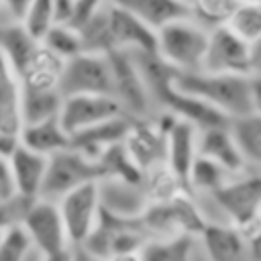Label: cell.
Segmentation results:
<instances>
[{"label": "cell", "mask_w": 261, "mask_h": 261, "mask_svg": "<svg viewBox=\"0 0 261 261\" xmlns=\"http://www.w3.org/2000/svg\"><path fill=\"white\" fill-rule=\"evenodd\" d=\"M20 226L27 232L31 245L43 255L71 247L59 208L53 200H45V198L33 200Z\"/></svg>", "instance_id": "cell-11"}, {"label": "cell", "mask_w": 261, "mask_h": 261, "mask_svg": "<svg viewBox=\"0 0 261 261\" xmlns=\"http://www.w3.org/2000/svg\"><path fill=\"white\" fill-rule=\"evenodd\" d=\"M18 135H10V133H0V155L2 157H10V153L18 147Z\"/></svg>", "instance_id": "cell-38"}, {"label": "cell", "mask_w": 261, "mask_h": 261, "mask_svg": "<svg viewBox=\"0 0 261 261\" xmlns=\"http://www.w3.org/2000/svg\"><path fill=\"white\" fill-rule=\"evenodd\" d=\"M130 116L126 114H118V116H112L104 122H98L90 128H84L75 135L69 137V145L75 147L77 151H82L84 155L92 157V159H98L108 147L116 145V143H122L128 126H130Z\"/></svg>", "instance_id": "cell-17"}, {"label": "cell", "mask_w": 261, "mask_h": 261, "mask_svg": "<svg viewBox=\"0 0 261 261\" xmlns=\"http://www.w3.org/2000/svg\"><path fill=\"white\" fill-rule=\"evenodd\" d=\"M106 261H141L139 251H126V253H116L112 257H108Z\"/></svg>", "instance_id": "cell-41"}, {"label": "cell", "mask_w": 261, "mask_h": 261, "mask_svg": "<svg viewBox=\"0 0 261 261\" xmlns=\"http://www.w3.org/2000/svg\"><path fill=\"white\" fill-rule=\"evenodd\" d=\"M18 141L27 149L39 153V155H53L65 147H69V135L61 126L59 118H47L39 122H29L22 124L18 130Z\"/></svg>", "instance_id": "cell-21"}, {"label": "cell", "mask_w": 261, "mask_h": 261, "mask_svg": "<svg viewBox=\"0 0 261 261\" xmlns=\"http://www.w3.org/2000/svg\"><path fill=\"white\" fill-rule=\"evenodd\" d=\"M33 200H37V198H27L16 192H12L6 198H0V228L6 230L10 226H20Z\"/></svg>", "instance_id": "cell-35"}, {"label": "cell", "mask_w": 261, "mask_h": 261, "mask_svg": "<svg viewBox=\"0 0 261 261\" xmlns=\"http://www.w3.org/2000/svg\"><path fill=\"white\" fill-rule=\"evenodd\" d=\"M210 208H214L212 220H226L241 228L259 226L261 220V179L259 169H249L230 175L212 194H192ZM210 222V220H208Z\"/></svg>", "instance_id": "cell-2"}, {"label": "cell", "mask_w": 261, "mask_h": 261, "mask_svg": "<svg viewBox=\"0 0 261 261\" xmlns=\"http://www.w3.org/2000/svg\"><path fill=\"white\" fill-rule=\"evenodd\" d=\"M61 96L69 94H110L112 96V73L106 53L80 51L65 59L59 77Z\"/></svg>", "instance_id": "cell-9"}, {"label": "cell", "mask_w": 261, "mask_h": 261, "mask_svg": "<svg viewBox=\"0 0 261 261\" xmlns=\"http://www.w3.org/2000/svg\"><path fill=\"white\" fill-rule=\"evenodd\" d=\"M102 31L106 51H155V29L106 0L102 6Z\"/></svg>", "instance_id": "cell-10"}, {"label": "cell", "mask_w": 261, "mask_h": 261, "mask_svg": "<svg viewBox=\"0 0 261 261\" xmlns=\"http://www.w3.org/2000/svg\"><path fill=\"white\" fill-rule=\"evenodd\" d=\"M222 24L249 43H261V2H237Z\"/></svg>", "instance_id": "cell-31"}, {"label": "cell", "mask_w": 261, "mask_h": 261, "mask_svg": "<svg viewBox=\"0 0 261 261\" xmlns=\"http://www.w3.org/2000/svg\"><path fill=\"white\" fill-rule=\"evenodd\" d=\"M141 186H143V192H145L149 204L151 202H163V200H169L181 192H188L184 181L169 169V165L165 161L145 169Z\"/></svg>", "instance_id": "cell-27"}, {"label": "cell", "mask_w": 261, "mask_h": 261, "mask_svg": "<svg viewBox=\"0 0 261 261\" xmlns=\"http://www.w3.org/2000/svg\"><path fill=\"white\" fill-rule=\"evenodd\" d=\"M141 261H194L196 237H165L147 239L139 251Z\"/></svg>", "instance_id": "cell-26"}, {"label": "cell", "mask_w": 261, "mask_h": 261, "mask_svg": "<svg viewBox=\"0 0 261 261\" xmlns=\"http://www.w3.org/2000/svg\"><path fill=\"white\" fill-rule=\"evenodd\" d=\"M39 41L33 35H29L20 22L0 29V53L6 57V61L12 65L16 73L24 67V63L29 61Z\"/></svg>", "instance_id": "cell-28"}, {"label": "cell", "mask_w": 261, "mask_h": 261, "mask_svg": "<svg viewBox=\"0 0 261 261\" xmlns=\"http://www.w3.org/2000/svg\"><path fill=\"white\" fill-rule=\"evenodd\" d=\"M112 73V98L130 118H153L159 114L141 77V71L128 51L106 53Z\"/></svg>", "instance_id": "cell-8"}, {"label": "cell", "mask_w": 261, "mask_h": 261, "mask_svg": "<svg viewBox=\"0 0 261 261\" xmlns=\"http://www.w3.org/2000/svg\"><path fill=\"white\" fill-rule=\"evenodd\" d=\"M198 155L212 159L214 163L222 165L230 173H243V171L255 169V167H249L241 157V153L237 151L226 124L198 128Z\"/></svg>", "instance_id": "cell-18"}, {"label": "cell", "mask_w": 261, "mask_h": 261, "mask_svg": "<svg viewBox=\"0 0 261 261\" xmlns=\"http://www.w3.org/2000/svg\"><path fill=\"white\" fill-rule=\"evenodd\" d=\"M230 175L228 169H224L222 165L214 163L212 159H206L202 155H198L190 167L188 173V192L190 194H212L216 188H220Z\"/></svg>", "instance_id": "cell-30"}, {"label": "cell", "mask_w": 261, "mask_h": 261, "mask_svg": "<svg viewBox=\"0 0 261 261\" xmlns=\"http://www.w3.org/2000/svg\"><path fill=\"white\" fill-rule=\"evenodd\" d=\"M8 167L14 192L27 198H39L47 169V157L18 143V147L8 157Z\"/></svg>", "instance_id": "cell-19"}, {"label": "cell", "mask_w": 261, "mask_h": 261, "mask_svg": "<svg viewBox=\"0 0 261 261\" xmlns=\"http://www.w3.org/2000/svg\"><path fill=\"white\" fill-rule=\"evenodd\" d=\"M98 196L102 210L122 218H139L149 204L141 184H130L112 177L98 179Z\"/></svg>", "instance_id": "cell-16"}, {"label": "cell", "mask_w": 261, "mask_h": 261, "mask_svg": "<svg viewBox=\"0 0 261 261\" xmlns=\"http://www.w3.org/2000/svg\"><path fill=\"white\" fill-rule=\"evenodd\" d=\"M61 92L57 88H22L20 118L22 124L55 118L61 108Z\"/></svg>", "instance_id": "cell-25"}, {"label": "cell", "mask_w": 261, "mask_h": 261, "mask_svg": "<svg viewBox=\"0 0 261 261\" xmlns=\"http://www.w3.org/2000/svg\"><path fill=\"white\" fill-rule=\"evenodd\" d=\"M118 114L124 112L110 94H69L63 96L57 118L71 137Z\"/></svg>", "instance_id": "cell-14"}, {"label": "cell", "mask_w": 261, "mask_h": 261, "mask_svg": "<svg viewBox=\"0 0 261 261\" xmlns=\"http://www.w3.org/2000/svg\"><path fill=\"white\" fill-rule=\"evenodd\" d=\"M14 192L12 186V177H10V167H8V159L0 155V198H6Z\"/></svg>", "instance_id": "cell-37"}, {"label": "cell", "mask_w": 261, "mask_h": 261, "mask_svg": "<svg viewBox=\"0 0 261 261\" xmlns=\"http://www.w3.org/2000/svg\"><path fill=\"white\" fill-rule=\"evenodd\" d=\"M73 4H75V0H51V6H53V18H55V22L69 24L71 14H73Z\"/></svg>", "instance_id": "cell-36"}, {"label": "cell", "mask_w": 261, "mask_h": 261, "mask_svg": "<svg viewBox=\"0 0 261 261\" xmlns=\"http://www.w3.org/2000/svg\"><path fill=\"white\" fill-rule=\"evenodd\" d=\"M22 84L18 73L0 53V133L18 135L22 126L20 118Z\"/></svg>", "instance_id": "cell-20"}, {"label": "cell", "mask_w": 261, "mask_h": 261, "mask_svg": "<svg viewBox=\"0 0 261 261\" xmlns=\"http://www.w3.org/2000/svg\"><path fill=\"white\" fill-rule=\"evenodd\" d=\"M208 31L194 16L171 20L155 31V53L177 73L198 71L202 67Z\"/></svg>", "instance_id": "cell-3"}, {"label": "cell", "mask_w": 261, "mask_h": 261, "mask_svg": "<svg viewBox=\"0 0 261 261\" xmlns=\"http://www.w3.org/2000/svg\"><path fill=\"white\" fill-rule=\"evenodd\" d=\"M165 120L167 112L153 118H133L122 139V147L141 171L165 161Z\"/></svg>", "instance_id": "cell-13"}, {"label": "cell", "mask_w": 261, "mask_h": 261, "mask_svg": "<svg viewBox=\"0 0 261 261\" xmlns=\"http://www.w3.org/2000/svg\"><path fill=\"white\" fill-rule=\"evenodd\" d=\"M149 239L165 237H198L204 226V216L196 198L190 192H181L163 202H151L139 216Z\"/></svg>", "instance_id": "cell-5"}, {"label": "cell", "mask_w": 261, "mask_h": 261, "mask_svg": "<svg viewBox=\"0 0 261 261\" xmlns=\"http://www.w3.org/2000/svg\"><path fill=\"white\" fill-rule=\"evenodd\" d=\"M259 47H261V43H249V41L237 37L224 24H216L208 31V43H206V51H204L200 69L257 75L259 61H261Z\"/></svg>", "instance_id": "cell-6"}, {"label": "cell", "mask_w": 261, "mask_h": 261, "mask_svg": "<svg viewBox=\"0 0 261 261\" xmlns=\"http://www.w3.org/2000/svg\"><path fill=\"white\" fill-rule=\"evenodd\" d=\"M41 261H71V247H67V249H63V251H55V253L41 255Z\"/></svg>", "instance_id": "cell-40"}, {"label": "cell", "mask_w": 261, "mask_h": 261, "mask_svg": "<svg viewBox=\"0 0 261 261\" xmlns=\"http://www.w3.org/2000/svg\"><path fill=\"white\" fill-rule=\"evenodd\" d=\"M63 63L65 61L61 57H57L39 43L29 61L24 63V67L18 71L22 88H57Z\"/></svg>", "instance_id": "cell-23"}, {"label": "cell", "mask_w": 261, "mask_h": 261, "mask_svg": "<svg viewBox=\"0 0 261 261\" xmlns=\"http://www.w3.org/2000/svg\"><path fill=\"white\" fill-rule=\"evenodd\" d=\"M237 2H259V0H237Z\"/></svg>", "instance_id": "cell-42"}, {"label": "cell", "mask_w": 261, "mask_h": 261, "mask_svg": "<svg viewBox=\"0 0 261 261\" xmlns=\"http://www.w3.org/2000/svg\"><path fill=\"white\" fill-rule=\"evenodd\" d=\"M198 157V128L167 112L165 120V163L184 181H188L190 167ZM188 188V186H186Z\"/></svg>", "instance_id": "cell-15"}, {"label": "cell", "mask_w": 261, "mask_h": 261, "mask_svg": "<svg viewBox=\"0 0 261 261\" xmlns=\"http://www.w3.org/2000/svg\"><path fill=\"white\" fill-rule=\"evenodd\" d=\"M226 128L230 139L249 167L259 169L261 163V112L228 118Z\"/></svg>", "instance_id": "cell-24"}, {"label": "cell", "mask_w": 261, "mask_h": 261, "mask_svg": "<svg viewBox=\"0 0 261 261\" xmlns=\"http://www.w3.org/2000/svg\"><path fill=\"white\" fill-rule=\"evenodd\" d=\"M96 163L100 169V177H112V179H122V181H130V184H141V179H143V171L128 157L122 143L108 147L96 159Z\"/></svg>", "instance_id": "cell-29"}, {"label": "cell", "mask_w": 261, "mask_h": 261, "mask_svg": "<svg viewBox=\"0 0 261 261\" xmlns=\"http://www.w3.org/2000/svg\"><path fill=\"white\" fill-rule=\"evenodd\" d=\"M45 49H49L51 53H55L57 57H61L63 61L77 55L80 51H84L82 47V37H80V31L69 27V24H61V22H55L45 35L43 39L39 41Z\"/></svg>", "instance_id": "cell-32"}, {"label": "cell", "mask_w": 261, "mask_h": 261, "mask_svg": "<svg viewBox=\"0 0 261 261\" xmlns=\"http://www.w3.org/2000/svg\"><path fill=\"white\" fill-rule=\"evenodd\" d=\"M259 226L241 228L226 220H210L198 232L196 247L206 261H259Z\"/></svg>", "instance_id": "cell-4"}, {"label": "cell", "mask_w": 261, "mask_h": 261, "mask_svg": "<svg viewBox=\"0 0 261 261\" xmlns=\"http://www.w3.org/2000/svg\"><path fill=\"white\" fill-rule=\"evenodd\" d=\"M98 179H100V169L96 159L84 155L82 151L69 145L47 157V169L39 198L55 202L63 194Z\"/></svg>", "instance_id": "cell-7"}, {"label": "cell", "mask_w": 261, "mask_h": 261, "mask_svg": "<svg viewBox=\"0 0 261 261\" xmlns=\"http://www.w3.org/2000/svg\"><path fill=\"white\" fill-rule=\"evenodd\" d=\"M61 220L67 230V239L73 245H82L100 216V196H98V181L84 184L59 200H55Z\"/></svg>", "instance_id": "cell-12"}, {"label": "cell", "mask_w": 261, "mask_h": 261, "mask_svg": "<svg viewBox=\"0 0 261 261\" xmlns=\"http://www.w3.org/2000/svg\"><path fill=\"white\" fill-rule=\"evenodd\" d=\"M20 24L29 35H33L37 41H41L43 35L55 24L51 0H33L20 18Z\"/></svg>", "instance_id": "cell-33"}, {"label": "cell", "mask_w": 261, "mask_h": 261, "mask_svg": "<svg viewBox=\"0 0 261 261\" xmlns=\"http://www.w3.org/2000/svg\"><path fill=\"white\" fill-rule=\"evenodd\" d=\"M141 18L151 29H159L171 20L192 16L186 0H110Z\"/></svg>", "instance_id": "cell-22"}, {"label": "cell", "mask_w": 261, "mask_h": 261, "mask_svg": "<svg viewBox=\"0 0 261 261\" xmlns=\"http://www.w3.org/2000/svg\"><path fill=\"white\" fill-rule=\"evenodd\" d=\"M173 88L212 106L226 118L261 112V84L257 75L222 71H186L175 73Z\"/></svg>", "instance_id": "cell-1"}, {"label": "cell", "mask_w": 261, "mask_h": 261, "mask_svg": "<svg viewBox=\"0 0 261 261\" xmlns=\"http://www.w3.org/2000/svg\"><path fill=\"white\" fill-rule=\"evenodd\" d=\"M31 247L22 226H10L0 234V261H24Z\"/></svg>", "instance_id": "cell-34"}, {"label": "cell", "mask_w": 261, "mask_h": 261, "mask_svg": "<svg viewBox=\"0 0 261 261\" xmlns=\"http://www.w3.org/2000/svg\"><path fill=\"white\" fill-rule=\"evenodd\" d=\"M71 261H106L94 253H90L88 249H84L82 245H73L71 247Z\"/></svg>", "instance_id": "cell-39"}]
</instances>
